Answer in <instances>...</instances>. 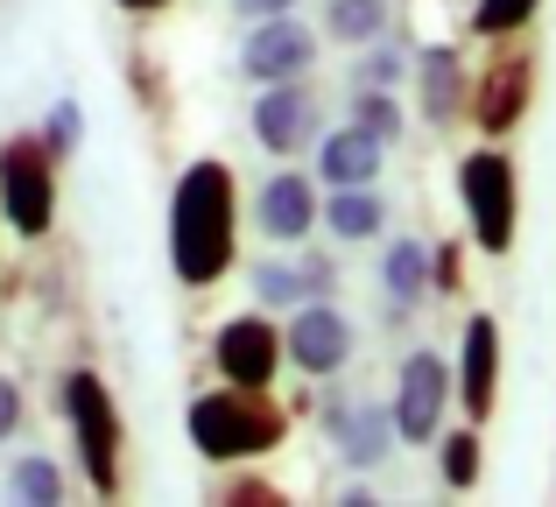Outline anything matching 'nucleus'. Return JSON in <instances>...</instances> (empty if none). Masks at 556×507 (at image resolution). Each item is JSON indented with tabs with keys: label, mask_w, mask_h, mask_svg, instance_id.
Returning a JSON list of instances; mask_svg holds the SVG:
<instances>
[{
	"label": "nucleus",
	"mask_w": 556,
	"mask_h": 507,
	"mask_svg": "<svg viewBox=\"0 0 556 507\" xmlns=\"http://www.w3.org/2000/svg\"><path fill=\"white\" fill-rule=\"evenodd\" d=\"M232 169L226 163H190L177 183V205H169V261H177V282L204 289L232 268Z\"/></svg>",
	"instance_id": "obj_1"
},
{
	"label": "nucleus",
	"mask_w": 556,
	"mask_h": 507,
	"mask_svg": "<svg viewBox=\"0 0 556 507\" xmlns=\"http://www.w3.org/2000/svg\"><path fill=\"white\" fill-rule=\"evenodd\" d=\"M190 444L204 458H218V466L261 458L282 444V409L268 395H254V388H240V395H198L190 402Z\"/></svg>",
	"instance_id": "obj_2"
},
{
	"label": "nucleus",
	"mask_w": 556,
	"mask_h": 507,
	"mask_svg": "<svg viewBox=\"0 0 556 507\" xmlns=\"http://www.w3.org/2000/svg\"><path fill=\"white\" fill-rule=\"evenodd\" d=\"M0 212L14 233H50L56 219V149L42 135H8L0 141Z\"/></svg>",
	"instance_id": "obj_3"
},
{
	"label": "nucleus",
	"mask_w": 556,
	"mask_h": 507,
	"mask_svg": "<svg viewBox=\"0 0 556 507\" xmlns=\"http://www.w3.org/2000/svg\"><path fill=\"white\" fill-rule=\"evenodd\" d=\"M458 191H465V219H472V240L486 254L515 248V219H521V198H515V163L501 149H479L458 163Z\"/></svg>",
	"instance_id": "obj_4"
},
{
	"label": "nucleus",
	"mask_w": 556,
	"mask_h": 507,
	"mask_svg": "<svg viewBox=\"0 0 556 507\" xmlns=\"http://www.w3.org/2000/svg\"><path fill=\"white\" fill-rule=\"evenodd\" d=\"M64 409H71V430H78V458L92 472L99 494L121 486V416H113V395L99 373H71L64 381Z\"/></svg>",
	"instance_id": "obj_5"
},
{
	"label": "nucleus",
	"mask_w": 556,
	"mask_h": 507,
	"mask_svg": "<svg viewBox=\"0 0 556 507\" xmlns=\"http://www.w3.org/2000/svg\"><path fill=\"white\" fill-rule=\"evenodd\" d=\"M529 92H535V56H521V50L493 56V64L479 71V85H472V121L486 127L493 141H501L507 127H521V113H529Z\"/></svg>",
	"instance_id": "obj_6"
},
{
	"label": "nucleus",
	"mask_w": 556,
	"mask_h": 507,
	"mask_svg": "<svg viewBox=\"0 0 556 507\" xmlns=\"http://www.w3.org/2000/svg\"><path fill=\"white\" fill-rule=\"evenodd\" d=\"M444 395H451L444 359H437V353H408L402 359V395H394V438L430 444L437 438V416H444Z\"/></svg>",
	"instance_id": "obj_7"
},
{
	"label": "nucleus",
	"mask_w": 556,
	"mask_h": 507,
	"mask_svg": "<svg viewBox=\"0 0 556 507\" xmlns=\"http://www.w3.org/2000/svg\"><path fill=\"white\" fill-rule=\"evenodd\" d=\"M275 367H282V331H275L268 317H232V325L218 331V373H226L232 388H268Z\"/></svg>",
	"instance_id": "obj_8"
},
{
	"label": "nucleus",
	"mask_w": 556,
	"mask_h": 507,
	"mask_svg": "<svg viewBox=\"0 0 556 507\" xmlns=\"http://www.w3.org/2000/svg\"><path fill=\"white\" fill-rule=\"evenodd\" d=\"M311 56H317V36L303 22H282V14H261V28L247 36V78H261V85H282V78H303L311 71Z\"/></svg>",
	"instance_id": "obj_9"
},
{
	"label": "nucleus",
	"mask_w": 556,
	"mask_h": 507,
	"mask_svg": "<svg viewBox=\"0 0 556 507\" xmlns=\"http://www.w3.org/2000/svg\"><path fill=\"white\" fill-rule=\"evenodd\" d=\"M311 127H317V99L303 92L296 78H282V85H268V92H261V106H254V141H261V149L289 155V149H303V141H311Z\"/></svg>",
	"instance_id": "obj_10"
},
{
	"label": "nucleus",
	"mask_w": 556,
	"mask_h": 507,
	"mask_svg": "<svg viewBox=\"0 0 556 507\" xmlns=\"http://www.w3.org/2000/svg\"><path fill=\"white\" fill-rule=\"evenodd\" d=\"M289 359H296L303 373H339L345 359H353V325H345L339 310H325V303L296 310V325H289Z\"/></svg>",
	"instance_id": "obj_11"
},
{
	"label": "nucleus",
	"mask_w": 556,
	"mask_h": 507,
	"mask_svg": "<svg viewBox=\"0 0 556 507\" xmlns=\"http://www.w3.org/2000/svg\"><path fill=\"white\" fill-rule=\"evenodd\" d=\"M493 388H501V325L486 310L465 325V373H458V402L479 416H493Z\"/></svg>",
	"instance_id": "obj_12"
},
{
	"label": "nucleus",
	"mask_w": 556,
	"mask_h": 507,
	"mask_svg": "<svg viewBox=\"0 0 556 507\" xmlns=\"http://www.w3.org/2000/svg\"><path fill=\"white\" fill-rule=\"evenodd\" d=\"M331 438H339V452L353 458V466H380L394 444V409H380V402H353V409H331L325 416Z\"/></svg>",
	"instance_id": "obj_13"
},
{
	"label": "nucleus",
	"mask_w": 556,
	"mask_h": 507,
	"mask_svg": "<svg viewBox=\"0 0 556 507\" xmlns=\"http://www.w3.org/2000/svg\"><path fill=\"white\" fill-rule=\"evenodd\" d=\"M261 226H268L275 240H303L317 226V198L303 177H268L261 183Z\"/></svg>",
	"instance_id": "obj_14"
},
{
	"label": "nucleus",
	"mask_w": 556,
	"mask_h": 507,
	"mask_svg": "<svg viewBox=\"0 0 556 507\" xmlns=\"http://www.w3.org/2000/svg\"><path fill=\"white\" fill-rule=\"evenodd\" d=\"M380 149L388 141H374L367 127H345V135H325V155H317V169H325V183H374V169H380Z\"/></svg>",
	"instance_id": "obj_15"
},
{
	"label": "nucleus",
	"mask_w": 556,
	"mask_h": 507,
	"mask_svg": "<svg viewBox=\"0 0 556 507\" xmlns=\"http://www.w3.org/2000/svg\"><path fill=\"white\" fill-rule=\"evenodd\" d=\"M416 85H422V113H430L437 127L465 113V71H458V50H422Z\"/></svg>",
	"instance_id": "obj_16"
},
{
	"label": "nucleus",
	"mask_w": 556,
	"mask_h": 507,
	"mask_svg": "<svg viewBox=\"0 0 556 507\" xmlns=\"http://www.w3.org/2000/svg\"><path fill=\"white\" fill-rule=\"evenodd\" d=\"M325 226H331L339 240H367L374 226H380V198L367 191V183H345V191L325 205Z\"/></svg>",
	"instance_id": "obj_17"
},
{
	"label": "nucleus",
	"mask_w": 556,
	"mask_h": 507,
	"mask_svg": "<svg viewBox=\"0 0 556 507\" xmlns=\"http://www.w3.org/2000/svg\"><path fill=\"white\" fill-rule=\"evenodd\" d=\"M380 282H388L394 310H408V303L422 296V248H416V240H394V248H388V268H380Z\"/></svg>",
	"instance_id": "obj_18"
},
{
	"label": "nucleus",
	"mask_w": 556,
	"mask_h": 507,
	"mask_svg": "<svg viewBox=\"0 0 556 507\" xmlns=\"http://www.w3.org/2000/svg\"><path fill=\"white\" fill-rule=\"evenodd\" d=\"M8 494L22 507H56V500H64V480H56L50 458H22V466L8 472Z\"/></svg>",
	"instance_id": "obj_19"
},
{
	"label": "nucleus",
	"mask_w": 556,
	"mask_h": 507,
	"mask_svg": "<svg viewBox=\"0 0 556 507\" xmlns=\"http://www.w3.org/2000/svg\"><path fill=\"white\" fill-rule=\"evenodd\" d=\"M380 22H388L380 0H331V8H325V28L339 42H367V36H380Z\"/></svg>",
	"instance_id": "obj_20"
},
{
	"label": "nucleus",
	"mask_w": 556,
	"mask_h": 507,
	"mask_svg": "<svg viewBox=\"0 0 556 507\" xmlns=\"http://www.w3.org/2000/svg\"><path fill=\"white\" fill-rule=\"evenodd\" d=\"M353 113H359L353 127H367L374 141H394V135H402V113H394V99H388V92H374V85H359Z\"/></svg>",
	"instance_id": "obj_21"
},
{
	"label": "nucleus",
	"mask_w": 556,
	"mask_h": 507,
	"mask_svg": "<svg viewBox=\"0 0 556 507\" xmlns=\"http://www.w3.org/2000/svg\"><path fill=\"white\" fill-rule=\"evenodd\" d=\"M529 14H535V0H479V8H472V28H479V36H515Z\"/></svg>",
	"instance_id": "obj_22"
},
{
	"label": "nucleus",
	"mask_w": 556,
	"mask_h": 507,
	"mask_svg": "<svg viewBox=\"0 0 556 507\" xmlns=\"http://www.w3.org/2000/svg\"><path fill=\"white\" fill-rule=\"evenodd\" d=\"M444 480H451V486H472V480H479V438H472V430L444 438Z\"/></svg>",
	"instance_id": "obj_23"
},
{
	"label": "nucleus",
	"mask_w": 556,
	"mask_h": 507,
	"mask_svg": "<svg viewBox=\"0 0 556 507\" xmlns=\"http://www.w3.org/2000/svg\"><path fill=\"white\" fill-rule=\"evenodd\" d=\"M394 78H402V56H388V50H380V56H367V64H359V85H374V92H388Z\"/></svg>",
	"instance_id": "obj_24"
},
{
	"label": "nucleus",
	"mask_w": 556,
	"mask_h": 507,
	"mask_svg": "<svg viewBox=\"0 0 556 507\" xmlns=\"http://www.w3.org/2000/svg\"><path fill=\"white\" fill-rule=\"evenodd\" d=\"M78 141V106H56L50 113V149H71Z\"/></svg>",
	"instance_id": "obj_25"
},
{
	"label": "nucleus",
	"mask_w": 556,
	"mask_h": 507,
	"mask_svg": "<svg viewBox=\"0 0 556 507\" xmlns=\"http://www.w3.org/2000/svg\"><path fill=\"white\" fill-rule=\"evenodd\" d=\"M14 423H22V388L0 381V438H14Z\"/></svg>",
	"instance_id": "obj_26"
},
{
	"label": "nucleus",
	"mask_w": 556,
	"mask_h": 507,
	"mask_svg": "<svg viewBox=\"0 0 556 507\" xmlns=\"http://www.w3.org/2000/svg\"><path fill=\"white\" fill-rule=\"evenodd\" d=\"M430 282H437V289H465V282H458V254H451V248H437V268H430Z\"/></svg>",
	"instance_id": "obj_27"
},
{
	"label": "nucleus",
	"mask_w": 556,
	"mask_h": 507,
	"mask_svg": "<svg viewBox=\"0 0 556 507\" xmlns=\"http://www.w3.org/2000/svg\"><path fill=\"white\" fill-rule=\"evenodd\" d=\"M232 8H240V14H254V22H261V14H289V0H232Z\"/></svg>",
	"instance_id": "obj_28"
},
{
	"label": "nucleus",
	"mask_w": 556,
	"mask_h": 507,
	"mask_svg": "<svg viewBox=\"0 0 556 507\" xmlns=\"http://www.w3.org/2000/svg\"><path fill=\"white\" fill-rule=\"evenodd\" d=\"M127 14H155V8H169V0H121Z\"/></svg>",
	"instance_id": "obj_29"
}]
</instances>
